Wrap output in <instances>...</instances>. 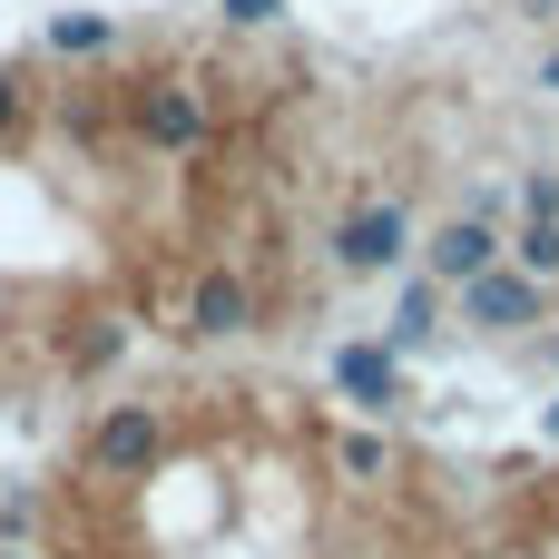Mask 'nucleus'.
Segmentation results:
<instances>
[{"mask_svg": "<svg viewBox=\"0 0 559 559\" xmlns=\"http://www.w3.org/2000/svg\"><path fill=\"white\" fill-rule=\"evenodd\" d=\"M472 314H481V334H521V324L540 314V285H531V275H491V285L472 295Z\"/></svg>", "mask_w": 559, "mask_h": 559, "instance_id": "7ed1b4c3", "label": "nucleus"}, {"mask_svg": "<svg viewBox=\"0 0 559 559\" xmlns=\"http://www.w3.org/2000/svg\"><path fill=\"white\" fill-rule=\"evenodd\" d=\"M452 559H559V442L462 462V531Z\"/></svg>", "mask_w": 559, "mask_h": 559, "instance_id": "f03ea898", "label": "nucleus"}, {"mask_svg": "<svg viewBox=\"0 0 559 559\" xmlns=\"http://www.w3.org/2000/svg\"><path fill=\"white\" fill-rule=\"evenodd\" d=\"M226 20H246V29H255V20H275V0H226Z\"/></svg>", "mask_w": 559, "mask_h": 559, "instance_id": "39448f33", "label": "nucleus"}, {"mask_svg": "<svg viewBox=\"0 0 559 559\" xmlns=\"http://www.w3.org/2000/svg\"><path fill=\"white\" fill-rule=\"evenodd\" d=\"M432 265H442V275H481V265H491V236H481V226H452V236L432 246Z\"/></svg>", "mask_w": 559, "mask_h": 559, "instance_id": "20e7f679", "label": "nucleus"}, {"mask_svg": "<svg viewBox=\"0 0 559 559\" xmlns=\"http://www.w3.org/2000/svg\"><path fill=\"white\" fill-rule=\"evenodd\" d=\"M0 559H10V550H0Z\"/></svg>", "mask_w": 559, "mask_h": 559, "instance_id": "423d86ee", "label": "nucleus"}, {"mask_svg": "<svg viewBox=\"0 0 559 559\" xmlns=\"http://www.w3.org/2000/svg\"><path fill=\"white\" fill-rule=\"evenodd\" d=\"M29 559H452L462 462L275 364H157L69 403Z\"/></svg>", "mask_w": 559, "mask_h": 559, "instance_id": "f257e3e1", "label": "nucleus"}]
</instances>
